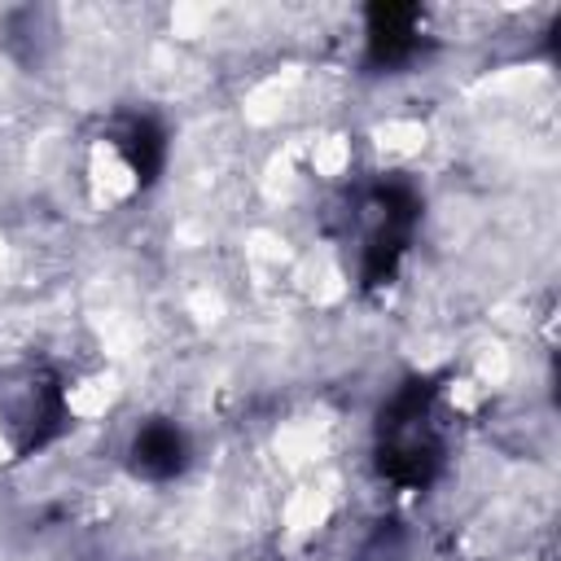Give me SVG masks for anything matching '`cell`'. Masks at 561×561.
I'll return each mask as SVG.
<instances>
[{"label": "cell", "mask_w": 561, "mask_h": 561, "mask_svg": "<svg viewBox=\"0 0 561 561\" xmlns=\"http://www.w3.org/2000/svg\"><path fill=\"white\" fill-rule=\"evenodd\" d=\"M377 469L390 478V482H403V486H421L434 478L438 469V447L421 434H381V451H377Z\"/></svg>", "instance_id": "3"}, {"label": "cell", "mask_w": 561, "mask_h": 561, "mask_svg": "<svg viewBox=\"0 0 561 561\" xmlns=\"http://www.w3.org/2000/svg\"><path fill=\"white\" fill-rule=\"evenodd\" d=\"M162 153H167V140H162V131H158L149 118H136V123L123 131V158H127V167L136 171L140 184H149V180L158 175Z\"/></svg>", "instance_id": "5"}, {"label": "cell", "mask_w": 561, "mask_h": 561, "mask_svg": "<svg viewBox=\"0 0 561 561\" xmlns=\"http://www.w3.org/2000/svg\"><path fill=\"white\" fill-rule=\"evenodd\" d=\"M421 9L416 4H399V0H377L368 4V61L373 66H399L412 57L416 48V26Z\"/></svg>", "instance_id": "2"}, {"label": "cell", "mask_w": 561, "mask_h": 561, "mask_svg": "<svg viewBox=\"0 0 561 561\" xmlns=\"http://www.w3.org/2000/svg\"><path fill=\"white\" fill-rule=\"evenodd\" d=\"M377 197L386 206V219H381V228L373 232V241L364 250V285H381V280L394 276V263L403 254V241H408V232H412V224L421 215V202H416V193L408 184L377 188Z\"/></svg>", "instance_id": "1"}, {"label": "cell", "mask_w": 561, "mask_h": 561, "mask_svg": "<svg viewBox=\"0 0 561 561\" xmlns=\"http://www.w3.org/2000/svg\"><path fill=\"white\" fill-rule=\"evenodd\" d=\"M131 469L145 478H171L184 469V434L171 421H149L131 438Z\"/></svg>", "instance_id": "4"}]
</instances>
